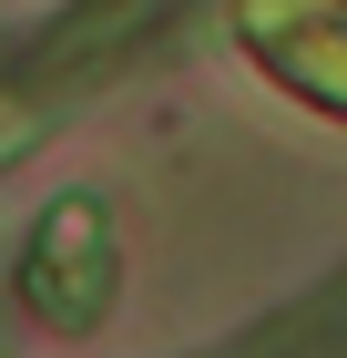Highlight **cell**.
<instances>
[{
  "mask_svg": "<svg viewBox=\"0 0 347 358\" xmlns=\"http://www.w3.org/2000/svg\"><path fill=\"white\" fill-rule=\"evenodd\" d=\"M245 52H266L307 103L347 113V0H245Z\"/></svg>",
  "mask_w": 347,
  "mask_h": 358,
  "instance_id": "2",
  "label": "cell"
},
{
  "mask_svg": "<svg viewBox=\"0 0 347 358\" xmlns=\"http://www.w3.org/2000/svg\"><path fill=\"white\" fill-rule=\"evenodd\" d=\"M21 297L52 317V328H103L112 307V215L92 194H61L52 215L31 225V256H21Z\"/></svg>",
  "mask_w": 347,
  "mask_h": 358,
  "instance_id": "1",
  "label": "cell"
},
{
  "mask_svg": "<svg viewBox=\"0 0 347 358\" xmlns=\"http://www.w3.org/2000/svg\"><path fill=\"white\" fill-rule=\"evenodd\" d=\"M143 10H154V0H82V10H72V31H52V41H41V72H82V62H112V52H123V41L143 31Z\"/></svg>",
  "mask_w": 347,
  "mask_h": 358,
  "instance_id": "3",
  "label": "cell"
},
{
  "mask_svg": "<svg viewBox=\"0 0 347 358\" xmlns=\"http://www.w3.org/2000/svg\"><path fill=\"white\" fill-rule=\"evenodd\" d=\"M41 134H52V103H21V92H0V164H10V154H31Z\"/></svg>",
  "mask_w": 347,
  "mask_h": 358,
  "instance_id": "4",
  "label": "cell"
}]
</instances>
